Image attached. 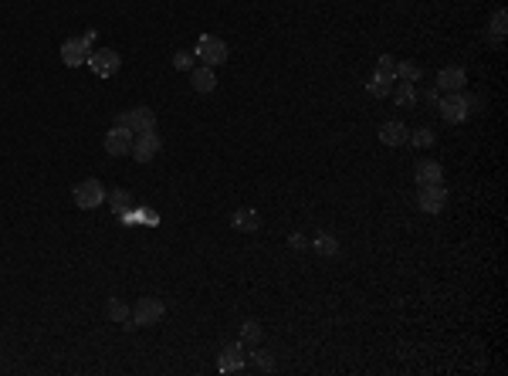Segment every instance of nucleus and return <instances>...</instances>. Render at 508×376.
<instances>
[{
    "mask_svg": "<svg viewBox=\"0 0 508 376\" xmlns=\"http://www.w3.org/2000/svg\"><path fill=\"white\" fill-rule=\"evenodd\" d=\"M163 150V136L156 133H143V136H136L133 139V156H136V163H153L156 153Z\"/></svg>",
    "mask_w": 508,
    "mask_h": 376,
    "instance_id": "9d476101",
    "label": "nucleus"
},
{
    "mask_svg": "<svg viewBox=\"0 0 508 376\" xmlns=\"http://www.w3.org/2000/svg\"><path fill=\"white\" fill-rule=\"evenodd\" d=\"M312 247H315L322 258H332V254H339V241H335L332 234H319V238L312 241Z\"/></svg>",
    "mask_w": 508,
    "mask_h": 376,
    "instance_id": "412c9836",
    "label": "nucleus"
},
{
    "mask_svg": "<svg viewBox=\"0 0 508 376\" xmlns=\"http://www.w3.org/2000/svg\"><path fill=\"white\" fill-rule=\"evenodd\" d=\"M397 78H400V82H410V85H414V82H420V78H423V68H420L417 62H397Z\"/></svg>",
    "mask_w": 508,
    "mask_h": 376,
    "instance_id": "6ab92c4d",
    "label": "nucleus"
},
{
    "mask_svg": "<svg viewBox=\"0 0 508 376\" xmlns=\"http://www.w3.org/2000/svg\"><path fill=\"white\" fill-rule=\"evenodd\" d=\"M109 210L115 217H122L126 210H133V197L126 194V190H112L109 194Z\"/></svg>",
    "mask_w": 508,
    "mask_h": 376,
    "instance_id": "a211bd4d",
    "label": "nucleus"
},
{
    "mask_svg": "<svg viewBox=\"0 0 508 376\" xmlns=\"http://www.w3.org/2000/svg\"><path fill=\"white\" fill-rule=\"evenodd\" d=\"M407 139H410V133H407V126L397 122V119H390V122L379 126V143L383 146H403Z\"/></svg>",
    "mask_w": 508,
    "mask_h": 376,
    "instance_id": "4468645a",
    "label": "nucleus"
},
{
    "mask_svg": "<svg viewBox=\"0 0 508 376\" xmlns=\"http://www.w3.org/2000/svg\"><path fill=\"white\" fill-rule=\"evenodd\" d=\"M115 126H126L133 136H143V133H153L156 129V112L150 106H136V109H126L119 112Z\"/></svg>",
    "mask_w": 508,
    "mask_h": 376,
    "instance_id": "7ed1b4c3",
    "label": "nucleus"
},
{
    "mask_svg": "<svg viewBox=\"0 0 508 376\" xmlns=\"http://www.w3.org/2000/svg\"><path fill=\"white\" fill-rule=\"evenodd\" d=\"M505 21H508V14L502 10V7H498V10L491 14V38H495V45L505 38Z\"/></svg>",
    "mask_w": 508,
    "mask_h": 376,
    "instance_id": "5701e85b",
    "label": "nucleus"
},
{
    "mask_svg": "<svg viewBox=\"0 0 508 376\" xmlns=\"http://www.w3.org/2000/svg\"><path fill=\"white\" fill-rule=\"evenodd\" d=\"M376 75L397 82V62H393V55H379V62H376Z\"/></svg>",
    "mask_w": 508,
    "mask_h": 376,
    "instance_id": "b1692460",
    "label": "nucleus"
},
{
    "mask_svg": "<svg viewBox=\"0 0 508 376\" xmlns=\"http://www.w3.org/2000/svg\"><path fill=\"white\" fill-rule=\"evenodd\" d=\"M366 89H370V95H376V99H386V95L393 92V78H383V75H373Z\"/></svg>",
    "mask_w": 508,
    "mask_h": 376,
    "instance_id": "4be33fe9",
    "label": "nucleus"
},
{
    "mask_svg": "<svg viewBox=\"0 0 508 376\" xmlns=\"http://www.w3.org/2000/svg\"><path fill=\"white\" fill-rule=\"evenodd\" d=\"M231 224H234L238 231H258V227H261V217H258V210H251V207H241V210H234Z\"/></svg>",
    "mask_w": 508,
    "mask_h": 376,
    "instance_id": "dca6fc26",
    "label": "nucleus"
},
{
    "mask_svg": "<svg viewBox=\"0 0 508 376\" xmlns=\"http://www.w3.org/2000/svg\"><path fill=\"white\" fill-rule=\"evenodd\" d=\"M414 183H417V187L444 183V170H441V163H434V159H420V163H417V170H414Z\"/></svg>",
    "mask_w": 508,
    "mask_h": 376,
    "instance_id": "f8f14e48",
    "label": "nucleus"
},
{
    "mask_svg": "<svg viewBox=\"0 0 508 376\" xmlns=\"http://www.w3.org/2000/svg\"><path fill=\"white\" fill-rule=\"evenodd\" d=\"M190 85H194V92H200V95H207V92L217 89V71L210 65H200L190 71Z\"/></svg>",
    "mask_w": 508,
    "mask_h": 376,
    "instance_id": "ddd939ff",
    "label": "nucleus"
},
{
    "mask_svg": "<svg viewBox=\"0 0 508 376\" xmlns=\"http://www.w3.org/2000/svg\"><path fill=\"white\" fill-rule=\"evenodd\" d=\"M437 109H441L444 122L458 126V122H464V119L471 115V102L464 99L461 92H447V99H437Z\"/></svg>",
    "mask_w": 508,
    "mask_h": 376,
    "instance_id": "423d86ee",
    "label": "nucleus"
},
{
    "mask_svg": "<svg viewBox=\"0 0 508 376\" xmlns=\"http://www.w3.org/2000/svg\"><path fill=\"white\" fill-rule=\"evenodd\" d=\"M410 143L420 146V150H427V146H434V133L430 129H417V133H410Z\"/></svg>",
    "mask_w": 508,
    "mask_h": 376,
    "instance_id": "bb28decb",
    "label": "nucleus"
},
{
    "mask_svg": "<svg viewBox=\"0 0 508 376\" xmlns=\"http://www.w3.org/2000/svg\"><path fill=\"white\" fill-rule=\"evenodd\" d=\"M417 207L423 214H441L447 207V190L444 183H430V187H420L417 190Z\"/></svg>",
    "mask_w": 508,
    "mask_h": 376,
    "instance_id": "6e6552de",
    "label": "nucleus"
},
{
    "mask_svg": "<svg viewBox=\"0 0 508 376\" xmlns=\"http://www.w3.org/2000/svg\"><path fill=\"white\" fill-rule=\"evenodd\" d=\"M254 363H258V366H261V370H275V356L268 353V349H254Z\"/></svg>",
    "mask_w": 508,
    "mask_h": 376,
    "instance_id": "cd10ccee",
    "label": "nucleus"
},
{
    "mask_svg": "<svg viewBox=\"0 0 508 376\" xmlns=\"http://www.w3.org/2000/svg\"><path fill=\"white\" fill-rule=\"evenodd\" d=\"M129 305H126V302H119V298H109V305H106V315H109L112 322H122V326H126V322H129Z\"/></svg>",
    "mask_w": 508,
    "mask_h": 376,
    "instance_id": "aec40b11",
    "label": "nucleus"
},
{
    "mask_svg": "<svg viewBox=\"0 0 508 376\" xmlns=\"http://www.w3.org/2000/svg\"><path fill=\"white\" fill-rule=\"evenodd\" d=\"M288 244H291L295 251H302V247H309V241H305V234H291V238H288Z\"/></svg>",
    "mask_w": 508,
    "mask_h": 376,
    "instance_id": "c85d7f7f",
    "label": "nucleus"
},
{
    "mask_svg": "<svg viewBox=\"0 0 508 376\" xmlns=\"http://www.w3.org/2000/svg\"><path fill=\"white\" fill-rule=\"evenodd\" d=\"M163 315H166V305H163V298H153V295H146V298H139V302H136V309L129 312V322H126V329L156 326Z\"/></svg>",
    "mask_w": 508,
    "mask_h": 376,
    "instance_id": "f03ea898",
    "label": "nucleus"
},
{
    "mask_svg": "<svg viewBox=\"0 0 508 376\" xmlns=\"http://www.w3.org/2000/svg\"><path fill=\"white\" fill-rule=\"evenodd\" d=\"M85 65L92 68V75H99V78H112V75L122 68V55L112 51V48H95Z\"/></svg>",
    "mask_w": 508,
    "mask_h": 376,
    "instance_id": "39448f33",
    "label": "nucleus"
},
{
    "mask_svg": "<svg viewBox=\"0 0 508 376\" xmlns=\"http://www.w3.org/2000/svg\"><path fill=\"white\" fill-rule=\"evenodd\" d=\"M441 92H464V85H467V75H464L461 65H444L441 71H437V82H434Z\"/></svg>",
    "mask_w": 508,
    "mask_h": 376,
    "instance_id": "9b49d317",
    "label": "nucleus"
},
{
    "mask_svg": "<svg viewBox=\"0 0 508 376\" xmlns=\"http://www.w3.org/2000/svg\"><path fill=\"white\" fill-rule=\"evenodd\" d=\"M261 335H265V332H261V326H258L254 319H247V322L241 326V339H244V342H251V346H254V342H261Z\"/></svg>",
    "mask_w": 508,
    "mask_h": 376,
    "instance_id": "393cba45",
    "label": "nucleus"
},
{
    "mask_svg": "<svg viewBox=\"0 0 508 376\" xmlns=\"http://www.w3.org/2000/svg\"><path fill=\"white\" fill-rule=\"evenodd\" d=\"M194 62H197V55H190V51H177L173 55V68L177 71H194Z\"/></svg>",
    "mask_w": 508,
    "mask_h": 376,
    "instance_id": "a878e982",
    "label": "nucleus"
},
{
    "mask_svg": "<svg viewBox=\"0 0 508 376\" xmlns=\"http://www.w3.org/2000/svg\"><path fill=\"white\" fill-rule=\"evenodd\" d=\"M106 183L102 180H78L75 187H71V200H75V207H82V210H95V207H102L106 203Z\"/></svg>",
    "mask_w": 508,
    "mask_h": 376,
    "instance_id": "f257e3e1",
    "label": "nucleus"
},
{
    "mask_svg": "<svg viewBox=\"0 0 508 376\" xmlns=\"http://www.w3.org/2000/svg\"><path fill=\"white\" fill-rule=\"evenodd\" d=\"M194 55H197L203 65L217 68V65H224V62H227V55H231V51H227V45H224L217 34H203V38L197 41V48H194Z\"/></svg>",
    "mask_w": 508,
    "mask_h": 376,
    "instance_id": "20e7f679",
    "label": "nucleus"
},
{
    "mask_svg": "<svg viewBox=\"0 0 508 376\" xmlns=\"http://www.w3.org/2000/svg\"><path fill=\"white\" fill-rule=\"evenodd\" d=\"M133 139L136 136L126 126H112L109 133H106V139H102V146H106L109 156H129L133 153Z\"/></svg>",
    "mask_w": 508,
    "mask_h": 376,
    "instance_id": "1a4fd4ad",
    "label": "nucleus"
},
{
    "mask_svg": "<svg viewBox=\"0 0 508 376\" xmlns=\"http://www.w3.org/2000/svg\"><path fill=\"white\" fill-rule=\"evenodd\" d=\"M423 99L430 102V106H437V89H430V92H423Z\"/></svg>",
    "mask_w": 508,
    "mask_h": 376,
    "instance_id": "c756f323",
    "label": "nucleus"
},
{
    "mask_svg": "<svg viewBox=\"0 0 508 376\" xmlns=\"http://www.w3.org/2000/svg\"><path fill=\"white\" fill-rule=\"evenodd\" d=\"M393 102H397L400 109H410V106L417 102V89H414L410 82H397V89H393Z\"/></svg>",
    "mask_w": 508,
    "mask_h": 376,
    "instance_id": "f3484780",
    "label": "nucleus"
},
{
    "mask_svg": "<svg viewBox=\"0 0 508 376\" xmlns=\"http://www.w3.org/2000/svg\"><path fill=\"white\" fill-rule=\"evenodd\" d=\"M58 55H61V62H65L68 68H82L92 55V34H85V38H68Z\"/></svg>",
    "mask_w": 508,
    "mask_h": 376,
    "instance_id": "0eeeda50",
    "label": "nucleus"
},
{
    "mask_svg": "<svg viewBox=\"0 0 508 376\" xmlns=\"http://www.w3.org/2000/svg\"><path fill=\"white\" fill-rule=\"evenodd\" d=\"M244 366V346L241 342H231L227 349L221 353V373H234Z\"/></svg>",
    "mask_w": 508,
    "mask_h": 376,
    "instance_id": "2eb2a0df",
    "label": "nucleus"
}]
</instances>
